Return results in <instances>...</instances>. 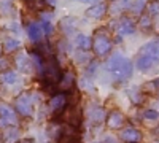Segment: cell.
Returning <instances> with one entry per match:
<instances>
[{
	"instance_id": "6da1fadb",
	"label": "cell",
	"mask_w": 159,
	"mask_h": 143,
	"mask_svg": "<svg viewBox=\"0 0 159 143\" xmlns=\"http://www.w3.org/2000/svg\"><path fill=\"white\" fill-rule=\"evenodd\" d=\"M107 70L111 75V78L118 83H124L132 76L134 72V64L130 62V59H127L126 56H123L121 53H115L113 56L108 57L107 60Z\"/></svg>"
},
{
	"instance_id": "7a4b0ae2",
	"label": "cell",
	"mask_w": 159,
	"mask_h": 143,
	"mask_svg": "<svg viewBox=\"0 0 159 143\" xmlns=\"http://www.w3.org/2000/svg\"><path fill=\"white\" fill-rule=\"evenodd\" d=\"M43 80L49 84H54V83H59L62 80V72H61V67L56 60L54 56H48V59L45 60V65H43Z\"/></svg>"
},
{
	"instance_id": "3957f363",
	"label": "cell",
	"mask_w": 159,
	"mask_h": 143,
	"mask_svg": "<svg viewBox=\"0 0 159 143\" xmlns=\"http://www.w3.org/2000/svg\"><path fill=\"white\" fill-rule=\"evenodd\" d=\"M92 49H94L96 56H107L111 51V40L107 34L99 32L92 38Z\"/></svg>"
},
{
	"instance_id": "277c9868",
	"label": "cell",
	"mask_w": 159,
	"mask_h": 143,
	"mask_svg": "<svg viewBox=\"0 0 159 143\" xmlns=\"http://www.w3.org/2000/svg\"><path fill=\"white\" fill-rule=\"evenodd\" d=\"M159 65V59L157 57H154V56H150V54H139L137 56V59H135V67L140 70V72H143V73H148V72H151L154 67H157Z\"/></svg>"
},
{
	"instance_id": "5b68a950",
	"label": "cell",
	"mask_w": 159,
	"mask_h": 143,
	"mask_svg": "<svg viewBox=\"0 0 159 143\" xmlns=\"http://www.w3.org/2000/svg\"><path fill=\"white\" fill-rule=\"evenodd\" d=\"M18 124V116L16 111L11 107L0 103V127H7V126H15Z\"/></svg>"
},
{
	"instance_id": "8992f818",
	"label": "cell",
	"mask_w": 159,
	"mask_h": 143,
	"mask_svg": "<svg viewBox=\"0 0 159 143\" xmlns=\"http://www.w3.org/2000/svg\"><path fill=\"white\" fill-rule=\"evenodd\" d=\"M119 140L124 141V143H139L142 140V132L135 127H124L121 129V132H119Z\"/></svg>"
},
{
	"instance_id": "52a82bcc",
	"label": "cell",
	"mask_w": 159,
	"mask_h": 143,
	"mask_svg": "<svg viewBox=\"0 0 159 143\" xmlns=\"http://www.w3.org/2000/svg\"><path fill=\"white\" fill-rule=\"evenodd\" d=\"M16 110L22 116H30L32 114V100L29 94H22L16 99Z\"/></svg>"
},
{
	"instance_id": "ba28073f",
	"label": "cell",
	"mask_w": 159,
	"mask_h": 143,
	"mask_svg": "<svg viewBox=\"0 0 159 143\" xmlns=\"http://www.w3.org/2000/svg\"><path fill=\"white\" fill-rule=\"evenodd\" d=\"M118 35L119 37H127V35H132L135 32V24L132 19L129 18H121L118 22Z\"/></svg>"
},
{
	"instance_id": "9c48e42d",
	"label": "cell",
	"mask_w": 159,
	"mask_h": 143,
	"mask_svg": "<svg viewBox=\"0 0 159 143\" xmlns=\"http://www.w3.org/2000/svg\"><path fill=\"white\" fill-rule=\"evenodd\" d=\"M43 27H42V24H37V22H30L27 25V35L30 38V42L37 43L42 40V35H43Z\"/></svg>"
},
{
	"instance_id": "30bf717a",
	"label": "cell",
	"mask_w": 159,
	"mask_h": 143,
	"mask_svg": "<svg viewBox=\"0 0 159 143\" xmlns=\"http://www.w3.org/2000/svg\"><path fill=\"white\" fill-rule=\"evenodd\" d=\"M124 124V114L121 111H111L107 118V126L110 129H121Z\"/></svg>"
},
{
	"instance_id": "8fae6325",
	"label": "cell",
	"mask_w": 159,
	"mask_h": 143,
	"mask_svg": "<svg viewBox=\"0 0 159 143\" xmlns=\"http://www.w3.org/2000/svg\"><path fill=\"white\" fill-rule=\"evenodd\" d=\"M105 13H107V3H103V2H100V3H96V5H92L88 11H86V15L89 16V18H94V19H99V18H102Z\"/></svg>"
},
{
	"instance_id": "7c38bea8",
	"label": "cell",
	"mask_w": 159,
	"mask_h": 143,
	"mask_svg": "<svg viewBox=\"0 0 159 143\" xmlns=\"http://www.w3.org/2000/svg\"><path fill=\"white\" fill-rule=\"evenodd\" d=\"M140 53L150 54V56H154L159 59V40H153V42H148L147 45H143L140 48Z\"/></svg>"
},
{
	"instance_id": "4fadbf2b",
	"label": "cell",
	"mask_w": 159,
	"mask_h": 143,
	"mask_svg": "<svg viewBox=\"0 0 159 143\" xmlns=\"http://www.w3.org/2000/svg\"><path fill=\"white\" fill-rule=\"evenodd\" d=\"M65 103H67V97H65L64 94H57L51 99L49 102V107L52 111H61L64 107H65Z\"/></svg>"
},
{
	"instance_id": "5bb4252c",
	"label": "cell",
	"mask_w": 159,
	"mask_h": 143,
	"mask_svg": "<svg viewBox=\"0 0 159 143\" xmlns=\"http://www.w3.org/2000/svg\"><path fill=\"white\" fill-rule=\"evenodd\" d=\"M76 45L80 48H83V49H89L92 48V38L88 37V35H83V34H80L76 37Z\"/></svg>"
},
{
	"instance_id": "9a60e30c",
	"label": "cell",
	"mask_w": 159,
	"mask_h": 143,
	"mask_svg": "<svg viewBox=\"0 0 159 143\" xmlns=\"http://www.w3.org/2000/svg\"><path fill=\"white\" fill-rule=\"evenodd\" d=\"M16 62H18V65H19V69H21L22 72H30V69H32V62L29 60V56L22 54V56H19V57L16 59Z\"/></svg>"
},
{
	"instance_id": "2e32d148",
	"label": "cell",
	"mask_w": 159,
	"mask_h": 143,
	"mask_svg": "<svg viewBox=\"0 0 159 143\" xmlns=\"http://www.w3.org/2000/svg\"><path fill=\"white\" fill-rule=\"evenodd\" d=\"M91 121L92 123H102V121H105V111L102 110V108H99V107H96V108H92L91 110Z\"/></svg>"
},
{
	"instance_id": "e0dca14e",
	"label": "cell",
	"mask_w": 159,
	"mask_h": 143,
	"mask_svg": "<svg viewBox=\"0 0 159 143\" xmlns=\"http://www.w3.org/2000/svg\"><path fill=\"white\" fill-rule=\"evenodd\" d=\"M16 48H19V40H15V38H7L3 43V51L5 53H13Z\"/></svg>"
},
{
	"instance_id": "ac0fdd59",
	"label": "cell",
	"mask_w": 159,
	"mask_h": 143,
	"mask_svg": "<svg viewBox=\"0 0 159 143\" xmlns=\"http://www.w3.org/2000/svg\"><path fill=\"white\" fill-rule=\"evenodd\" d=\"M16 80H18V76L15 72H7L2 75V81L5 84H13V83H16Z\"/></svg>"
},
{
	"instance_id": "d6986e66",
	"label": "cell",
	"mask_w": 159,
	"mask_h": 143,
	"mask_svg": "<svg viewBox=\"0 0 159 143\" xmlns=\"http://www.w3.org/2000/svg\"><path fill=\"white\" fill-rule=\"evenodd\" d=\"M148 0H134L132 2V7H130V11H134V13H140L143 10V7L147 5Z\"/></svg>"
},
{
	"instance_id": "ffe728a7",
	"label": "cell",
	"mask_w": 159,
	"mask_h": 143,
	"mask_svg": "<svg viewBox=\"0 0 159 143\" xmlns=\"http://www.w3.org/2000/svg\"><path fill=\"white\" fill-rule=\"evenodd\" d=\"M147 10H148V15L151 18L153 16H157L159 15V2H150L148 7H147Z\"/></svg>"
},
{
	"instance_id": "44dd1931",
	"label": "cell",
	"mask_w": 159,
	"mask_h": 143,
	"mask_svg": "<svg viewBox=\"0 0 159 143\" xmlns=\"http://www.w3.org/2000/svg\"><path fill=\"white\" fill-rule=\"evenodd\" d=\"M132 2H134V0H116V7H118L119 11H123V10H130Z\"/></svg>"
},
{
	"instance_id": "7402d4cb",
	"label": "cell",
	"mask_w": 159,
	"mask_h": 143,
	"mask_svg": "<svg viewBox=\"0 0 159 143\" xmlns=\"http://www.w3.org/2000/svg\"><path fill=\"white\" fill-rule=\"evenodd\" d=\"M143 118L148 119V121H156L159 118V113L156 110H145L143 111Z\"/></svg>"
},
{
	"instance_id": "603a6c76",
	"label": "cell",
	"mask_w": 159,
	"mask_h": 143,
	"mask_svg": "<svg viewBox=\"0 0 159 143\" xmlns=\"http://www.w3.org/2000/svg\"><path fill=\"white\" fill-rule=\"evenodd\" d=\"M140 27L142 29H150L151 27V16L148 15V13L140 18Z\"/></svg>"
},
{
	"instance_id": "cb8c5ba5",
	"label": "cell",
	"mask_w": 159,
	"mask_h": 143,
	"mask_svg": "<svg viewBox=\"0 0 159 143\" xmlns=\"http://www.w3.org/2000/svg\"><path fill=\"white\" fill-rule=\"evenodd\" d=\"M73 84V75L72 73H67L64 76V80H62V87L64 89H67V87H72Z\"/></svg>"
},
{
	"instance_id": "d4e9b609",
	"label": "cell",
	"mask_w": 159,
	"mask_h": 143,
	"mask_svg": "<svg viewBox=\"0 0 159 143\" xmlns=\"http://www.w3.org/2000/svg\"><path fill=\"white\" fill-rule=\"evenodd\" d=\"M145 89H148L150 92L151 91H159V80H154V81H150L145 84Z\"/></svg>"
},
{
	"instance_id": "484cf974",
	"label": "cell",
	"mask_w": 159,
	"mask_h": 143,
	"mask_svg": "<svg viewBox=\"0 0 159 143\" xmlns=\"http://www.w3.org/2000/svg\"><path fill=\"white\" fill-rule=\"evenodd\" d=\"M42 27H43V32H45L46 35H49V34L52 32V25H51V22H49L48 19H43V21H42Z\"/></svg>"
},
{
	"instance_id": "4316f807",
	"label": "cell",
	"mask_w": 159,
	"mask_h": 143,
	"mask_svg": "<svg viewBox=\"0 0 159 143\" xmlns=\"http://www.w3.org/2000/svg\"><path fill=\"white\" fill-rule=\"evenodd\" d=\"M97 65H99V64H97L96 60H92V62L89 64V69H88V73H92V72H96V70H97Z\"/></svg>"
},
{
	"instance_id": "83f0119b",
	"label": "cell",
	"mask_w": 159,
	"mask_h": 143,
	"mask_svg": "<svg viewBox=\"0 0 159 143\" xmlns=\"http://www.w3.org/2000/svg\"><path fill=\"white\" fill-rule=\"evenodd\" d=\"M103 143H118V140H116L115 137H105Z\"/></svg>"
},
{
	"instance_id": "f1b7e54d",
	"label": "cell",
	"mask_w": 159,
	"mask_h": 143,
	"mask_svg": "<svg viewBox=\"0 0 159 143\" xmlns=\"http://www.w3.org/2000/svg\"><path fill=\"white\" fill-rule=\"evenodd\" d=\"M61 143H73V141H72V138H70L69 135H64V137L61 138Z\"/></svg>"
},
{
	"instance_id": "f546056e",
	"label": "cell",
	"mask_w": 159,
	"mask_h": 143,
	"mask_svg": "<svg viewBox=\"0 0 159 143\" xmlns=\"http://www.w3.org/2000/svg\"><path fill=\"white\" fill-rule=\"evenodd\" d=\"M8 67V62L5 59H0V69H7Z\"/></svg>"
},
{
	"instance_id": "4dcf8cb0",
	"label": "cell",
	"mask_w": 159,
	"mask_h": 143,
	"mask_svg": "<svg viewBox=\"0 0 159 143\" xmlns=\"http://www.w3.org/2000/svg\"><path fill=\"white\" fill-rule=\"evenodd\" d=\"M81 3H94V2H97V0H80Z\"/></svg>"
},
{
	"instance_id": "1f68e13d",
	"label": "cell",
	"mask_w": 159,
	"mask_h": 143,
	"mask_svg": "<svg viewBox=\"0 0 159 143\" xmlns=\"http://www.w3.org/2000/svg\"><path fill=\"white\" fill-rule=\"evenodd\" d=\"M45 2H46L48 5H54V3H56V0H45Z\"/></svg>"
},
{
	"instance_id": "d6a6232c",
	"label": "cell",
	"mask_w": 159,
	"mask_h": 143,
	"mask_svg": "<svg viewBox=\"0 0 159 143\" xmlns=\"http://www.w3.org/2000/svg\"><path fill=\"white\" fill-rule=\"evenodd\" d=\"M0 53H2V46H0Z\"/></svg>"
},
{
	"instance_id": "836d02e7",
	"label": "cell",
	"mask_w": 159,
	"mask_h": 143,
	"mask_svg": "<svg viewBox=\"0 0 159 143\" xmlns=\"http://www.w3.org/2000/svg\"><path fill=\"white\" fill-rule=\"evenodd\" d=\"M156 143H159V141H156Z\"/></svg>"
}]
</instances>
